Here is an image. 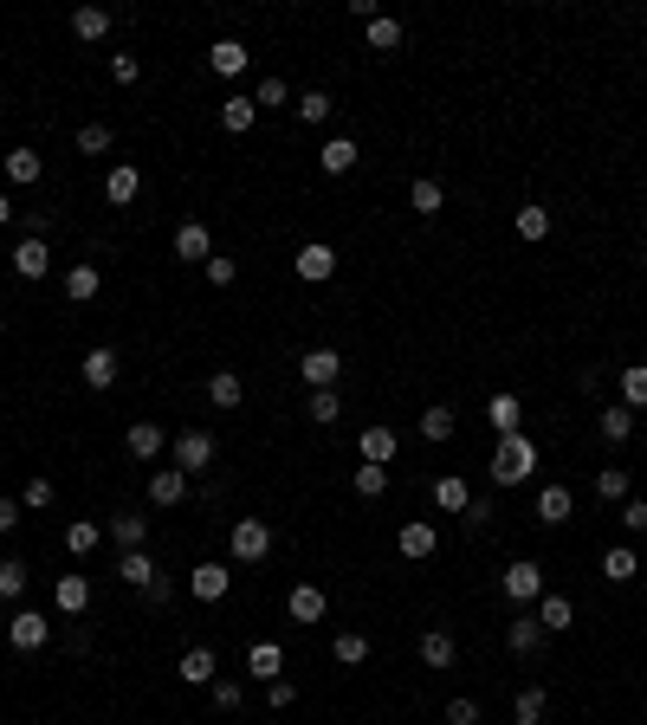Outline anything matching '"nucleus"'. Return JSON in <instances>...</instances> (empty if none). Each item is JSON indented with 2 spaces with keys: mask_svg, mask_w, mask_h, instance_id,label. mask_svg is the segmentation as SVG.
I'll return each instance as SVG.
<instances>
[{
  "mask_svg": "<svg viewBox=\"0 0 647 725\" xmlns=\"http://www.w3.org/2000/svg\"><path fill=\"white\" fill-rule=\"evenodd\" d=\"M622 525L628 531H647V499H622Z\"/></svg>",
  "mask_w": 647,
  "mask_h": 725,
  "instance_id": "obj_60",
  "label": "nucleus"
},
{
  "mask_svg": "<svg viewBox=\"0 0 647 725\" xmlns=\"http://www.w3.org/2000/svg\"><path fill=\"white\" fill-rule=\"evenodd\" d=\"M602 577H609V583H635L641 577V557L628 551V544H615V551H602Z\"/></svg>",
  "mask_w": 647,
  "mask_h": 725,
  "instance_id": "obj_37",
  "label": "nucleus"
},
{
  "mask_svg": "<svg viewBox=\"0 0 647 725\" xmlns=\"http://www.w3.org/2000/svg\"><path fill=\"white\" fill-rule=\"evenodd\" d=\"M363 33H369V52H402V20H389V13H376Z\"/></svg>",
  "mask_w": 647,
  "mask_h": 725,
  "instance_id": "obj_40",
  "label": "nucleus"
},
{
  "mask_svg": "<svg viewBox=\"0 0 647 725\" xmlns=\"http://www.w3.org/2000/svg\"><path fill=\"white\" fill-rule=\"evenodd\" d=\"M175 680H182V687H214L220 680V654L214 648H188L182 661H175Z\"/></svg>",
  "mask_w": 647,
  "mask_h": 725,
  "instance_id": "obj_9",
  "label": "nucleus"
},
{
  "mask_svg": "<svg viewBox=\"0 0 647 725\" xmlns=\"http://www.w3.org/2000/svg\"><path fill=\"white\" fill-rule=\"evenodd\" d=\"M0 331H7V318H0Z\"/></svg>",
  "mask_w": 647,
  "mask_h": 725,
  "instance_id": "obj_64",
  "label": "nucleus"
},
{
  "mask_svg": "<svg viewBox=\"0 0 647 725\" xmlns=\"http://www.w3.org/2000/svg\"><path fill=\"white\" fill-rule=\"evenodd\" d=\"M208 402L220 408V415H233V408L246 402V382L233 376V369H214V376H208Z\"/></svg>",
  "mask_w": 647,
  "mask_h": 725,
  "instance_id": "obj_22",
  "label": "nucleus"
},
{
  "mask_svg": "<svg viewBox=\"0 0 647 725\" xmlns=\"http://www.w3.org/2000/svg\"><path fill=\"white\" fill-rule=\"evenodd\" d=\"M505 648H512V654H538V648H544L538 615H518V622H505Z\"/></svg>",
  "mask_w": 647,
  "mask_h": 725,
  "instance_id": "obj_31",
  "label": "nucleus"
},
{
  "mask_svg": "<svg viewBox=\"0 0 647 725\" xmlns=\"http://www.w3.org/2000/svg\"><path fill=\"white\" fill-rule=\"evenodd\" d=\"M453 654H460V641H453L447 628H428V635H421V661H428L434 674H447V667H453Z\"/></svg>",
  "mask_w": 647,
  "mask_h": 725,
  "instance_id": "obj_29",
  "label": "nucleus"
},
{
  "mask_svg": "<svg viewBox=\"0 0 647 725\" xmlns=\"http://www.w3.org/2000/svg\"><path fill=\"white\" fill-rule=\"evenodd\" d=\"M117 577L130 583V590H149L162 570H156V557H149V551H123V557H117Z\"/></svg>",
  "mask_w": 647,
  "mask_h": 725,
  "instance_id": "obj_26",
  "label": "nucleus"
},
{
  "mask_svg": "<svg viewBox=\"0 0 647 725\" xmlns=\"http://www.w3.org/2000/svg\"><path fill=\"white\" fill-rule=\"evenodd\" d=\"M447 725H479V700H447Z\"/></svg>",
  "mask_w": 647,
  "mask_h": 725,
  "instance_id": "obj_58",
  "label": "nucleus"
},
{
  "mask_svg": "<svg viewBox=\"0 0 647 725\" xmlns=\"http://www.w3.org/2000/svg\"><path fill=\"white\" fill-rule=\"evenodd\" d=\"M0 169H7L13 188H33L39 175H46V156H39V149H13V156H0Z\"/></svg>",
  "mask_w": 647,
  "mask_h": 725,
  "instance_id": "obj_17",
  "label": "nucleus"
},
{
  "mask_svg": "<svg viewBox=\"0 0 647 725\" xmlns=\"http://www.w3.org/2000/svg\"><path fill=\"white\" fill-rule=\"evenodd\" d=\"M512 227H518V240H544V234H550V208H538V201H525V208L512 214Z\"/></svg>",
  "mask_w": 647,
  "mask_h": 725,
  "instance_id": "obj_43",
  "label": "nucleus"
},
{
  "mask_svg": "<svg viewBox=\"0 0 647 725\" xmlns=\"http://www.w3.org/2000/svg\"><path fill=\"white\" fill-rule=\"evenodd\" d=\"M13 596H26V564L20 557H0V603H13Z\"/></svg>",
  "mask_w": 647,
  "mask_h": 725,
  "instance_id": "obj_47",
  "label": "nucleus"
},
{
  "mask_svg": "<svg viewBox=\"0 0 647 725\" xmlns=\"http://www.w3.org/2000/svg\"><path fill=\"white\" fill-rule=\"evenodd\" d=\"M266 700H272V706H279V713H285V706L298 700V687H292V680H266Z\"/></svg>",
  "mask_w": 647,
  "mask_h": 725,
  "instance_id": "obj_61",
  "label": "nucleus"
},
{
  "mask_svg": "<svg viewBox=\"0 0 647 725\" xmlns=\"http://www.w3.org/2000/svg\"><path fill=\"white\" fill-rule=\"evenodd\" d=\"M570 622H576L570 596H538V628H544V635H563Z\"/></svg>",
  "mask_w": 647,
  "mask_h": 725,
  "instance_id": "obj_35",
  "label": "nucleus"
},
{
  "mask_svg": "<svg viewBox=\"0 0 647 725\" xmlns=\"http://www.w3.org/2000/svg\"><path fill=\"white\" fill-rule=\"evenodd\" d=\"M104 544V525H91V518H72V525H65V551L72 557H91Z\"/></svg>",
  "mask_w": 647,
  "mask_h": 725,
  "instance_id": "obj_38",
  "label": "nucleus"
},
{
  "mask_svg": "<svg viewBox=\"0 0 647 725\" xmlns=\"http://www.w3.org/2000/svg\"><path fill=\"white\" fill-rule=\"evenodd\" d=\"M330 654H337L343 667H363L369 661V635H363V628H343V635L330 641Z\"/></svg>",
  "mask_w": 647,
  "mask_h": 725,
  "instance_id": "obj_41",
  "label": "nucleus"
},
{
  "mask_svg": "<svg viewBox=\"0 0 647 725\" xmlns=\"http://www.w3.org/2000/svg\"><path fill=\"white\" fill-rule=\"evenodd\" d=\"M466 531H492V518H499V505H492V499H473V505H466Z\"/></svg>",
  "mask_w": 647,
  "mask_h": 725,
  "instance_id": "obj_54",
  "label": "nucleus"
},
{
  "mask_svg": "<svg viewBox=\"0 0 647 725\" xmlns=\"http://www.w3.org/2000/svg\"><path fill=\"white\" fill-rule=\"evenodd\" d=\"M285 615H292V622H324V590H318V583H298V590L292 596H285Z\"/></svg>",
  "mask_w": 647,
  "mask_h": 725,
  "instance_id": "obj_21",
  "label": "nucleus"
},
{
  "mask_svg": "<svg viewBox=\"0 0 647 725\" xmlns=\"http://www.w3.org/2000/svg\"><path fill=\"white\" fill-rule=\"evenodd\" d=\"M356 447H363V460H369V467H389V460H395V447H402V434H395V428H382V421H369Z\"/></svg>",
  "mask_w": 647,
  "mask_h": 725,
  "instance_id": "obj_15",
  "label": "nucleus"
},
{
  "mask_svg": "<svg viewBox=\"0 0 647 725\" xmlns=\"http://www.w3.org/2000/svg\"><path fill=\"white\" fill-rule=\"evenodd\" d=\"M622 408H647V363H622Z\"/></svg>",
  "mask_w": 647,
  "mask_h": 725,
  "instance_id": "obj_42",
  "label": "nucleus"
},
{
  "mask_svg": "<svg viewBox=\"0 0 647 725\" xmlns=\"http://www.w3.org/2000/svg\"><path fill=\"white\" fill-rule=\"evenodd\" d=\"M305 415H311V421H318V428H330V421H337V415H343V402H337V389H311V395H305Z\"/></svg>",
  "mask_w": 647,
  "mask_h": 725,
  "instance_id": "obj_45",
  "label": "nucleus"
},
{
  "mask_svg": "<svg viewBox=\"0 0 647 725\" xmlns=\"http://www.w3.org/2000/svg\"><path fill=\"white\" fill-rule=\"evenodd\" d=\"M395 544H402V557H408V564L434 557V551H440V531H434V518H408V525H402V538H395Z\"/></svg>",
  "mask_w": 647,
  "mask_h": 725,
  "instance_id": "obj_10",
  "label": "nucleus"
},
{
  "mask_svg": "<svg viewBox=\"0 0 647 725\" xmlns=\"http://www.w3.org/2000/svg\"><path fill=\"white\" fill-rule=\"evenodd\" d=\"M253 104H259V111H279V104H292V85H285V78H259Z\"/></svg>",
  "mask_w": 647,
  "mask_h": 725,
  "instance_id": "obj_50",
  "label": "nucleus"
},
{
  "mask_svg": "<svg viewBox=\"0 0 647 725\" xmlns=\"http://www.w3.org/2000/svg\"><path fill=\"white\" fill-rule=\"evenodd\" d=\"M544 706H550V700H544V687H525V693L512 700V719H518V725H538V719H544Z\"/></svg>",
  "mask_w": 647,
  "mask_h": 725,
  "instance_id": "obj_48",
  "label": "nucleus"
},
{
  "mask_svg": "<svg viewBox=\"0 0 647 725\" xmlns=\"http://www.w3.org/2000/svg\"><path fill=\"white\" fill-rule=\"evenodd\" d=\"M136 596H143L149 609H162V603H175V583H169V577H156V583H149V590H136Z\"/></svg>",
  "mask_w": 647,
  "mask_h": 725,
  "instance_id": "obj_59",
  "label": "nucleus"
},
{
  "mask_svg": "<svg viewBox=\"0 0 647 725\" xmlns=\"http://www.w3.org/2000/svg\"><path fill=\"white\" fill-rule=\"evenodd\" d=\"M227 544H233L240 564H266V557H272V518H233Z\"/></svg>",
  "mask_w": 647,
  "mask_h": 725,
  "instance_id": "obj_2",
  "label": "nucleus"
},
{
  "mask_svg": "<svg viewBox=\"0 0 647 725\" xmlns=\"http://www.w3.org/2000/svg\"><path fill=\"white\" fill-rule=\"evenodd\" d=\"M499 590L512 596L518 609H531V603H538V596H544V564H538V557H518V564H505Z\"/></svg>",
  "mask_w": 647,
  "mask_h": 725,
  "instance_id": "obj_4",
  "label": "nucleus"
},
{
  "mask_svg": "<svg viewBox=\"0 0 647 725\" xmlns=\"http://www.w3.org/2000/svg\"><path fill=\"white\" fill-rule=\"evenodd\" d=\"M214 460H220V447H214L208 428H182V434H175V467H182L188 480H195V473H208Z\"/></svg>",
  "mask_w": 647,
  "mask_h": 725,
  "instance_id": "obj_3",
  "label": "nucleus"
},
{
  "mask_svg": "<svg viewBox=\"0 0 647 725\" xmlns=\"http://www.w3.org/2000/svg\"><path fill=\"white\" fill-rule=\"evenodd\" d=\"M214 713H240V706H246V687H240V680H214Z\"/></svg>",
  "mask_w": 647,
  "mask_h": 725,
  "instance_id": "obj_51",
  "label": "nucleus"
},
{
  "mask_svg": "<svg viewBox=\"0 0 647 725\" xmlns=\"http://www.w3.org/2000/svg\"><path fill=\"white\" fill-rule=\"evenodd\" d=\"M292 272L305 285H324L330 272H337V246H330V240H305V246H298V259H292Z\"/></svg>",
  "mask_w": 647,
  "mask_h": 725,
  "instance_id": "obj_6",
  "label": "nucleus"
},
{
  "mask_svg": "<svg viewBox=\"0 0 647 725\" xmlns=\"http://www.w3.org/2000/svg\"><path fill=\"white\" fill-rule=\"evenodd\" d=\"M227 590H233V570H220V564H195L188 570V596H195V603H220Z\"/></svg>",
  "mask_w": 647,
  "mask_h": 725,
  "instance_id": "obj_11",
  "label": "nucleus"
},
{
  "mask_svg": "<svg viewBox=\"0 0 647 725\" xmlns=\"http://www.w3.org/2000/svg\"><path fill=\"white\" fill-rule=\"evenodd\" d=\"M78 376H85L91 389H110V382H117V350H110V344L85 350V363H78Z\"/></svg>",
  "mask_w": 647,
  "mask_h": 725,
  "instance_id": "obj_23",
  "label": "nucleus"
},
{
  "mask_svg": "<svg viewBox=\"0 0 647 725\" xmlns=\"http://www.w3.org/2000/svg\"><path fill=\"white\" fill-rule=\"evenodd\" d=\"M7 641H13L20 654H39V648L52 641V615H39V609H20V615L7 622Z\"/></svg>",
  "mask_w": 647,
  "mask_h": 725,
  "instance_id": "obj_5",
  "label": "nucleus"
},
{
  "mask_svg": "<svg viewBox=\"0 0 647 725\" xmlns=\"http://www.w3.org/2000/svg\"><path fill=\"white\" fill-rule=\"evenodd\" d=\"M253 123H259V104L246 98V91H233V98L220 104V130H227V136H246Z\"/></svg>",
  "mask_w": 647,
  "mask_h": 725,
  "instance_id": "obj_20",
  "label": "nucleus"
},
{
  "mask_svg": "<svg viewBox=\"0 0 647 725\" xmlns=\"http://www.w3.org/2000/svg\"><path fill=\"white\" fill-rule=\"evenodd\" d=\"M182 499H188V473L182 467H156V473H149V505L169 512V505H182Z\"/></svg>",
  "mask_w": 647,
  "mask_h": 725,
  "instance_id": "obj_13",
  "label": "nucleus"
},
{
  "mask_svg": "<svg viewBox=\"0 0 647 725\" xmlns=\"http://www.w3.org/2000/svg\"><path fill=\"white\" fill-rule=\"evenodd\" d=\"M531 473H538V441H531V434H505V441L492 447V480L499 486H525Z\"/></svg>",
  "mask_w": 647,
  "mask_h": 725,
  "instance_id": "obj_1",
  "label": "nucleus"
},
{
  "mask_svg": "<svg viewBox=\"0 0 647 725\" xmlns=\"http://www.w3.org/2000/svg\"><path fill=\"white\" fill-rule=\"evenodd\" d=\"M20 505H26V512H46V505H52V480H26Z\"/></svg>",
  "mask_w": 647,
  "mask_h": 725,
  "instance_id": "obj_56",
  "label": "nucleus"
},
{
  "mask_svg": "<svg viewBox=\"0 0 647 725\" xmlns=\"http://www.w3.org/2000/svg\"><path fill=\"white\" fill-rule=\"evenodd\" d=\"M473 505V486L460 480V473H440L434 480V512H466Z\"/></svg>",
  "mask_w": 647,
  "mask_h": 725,
  "instance_id": "obj_28",
  "label": "nucleus"
},
{
  "mask_svg": "<svg viewBox=\"0 0 647 725\" xmlns=\"http://www.w3.org/2000/svg\"><path fill=\"white\" fill-rule=\"evenodd\" d=\"M136 195H143V175H136L130 162H117V169L104 175V201H110V208H130Z\"/></svg>",
  "mask_w": 647,
  "mask_h": 725,
  "instance_id": "obj_16",
  "label": "nucleus"
},
{
  "mask_svg": "<svg viewBox=\"0 0 647 725\" xmlns=\"http://www.w3.org/2000/svg\"><path fill=\"white\" fill-rule=\"evenodd\" d=\"M356 492H363V499H382V492H389V467H369V460H363V467H356V480H350Z\"/></svg>",
  "mask_w": 647,
  "mask_h": 725,
  "instance_id": "obj_49",
  "label": "nucleus"
},
{
  "mask_svg": "<svg viewBox=\"0 0 647 725\" xmlns=\"http://www.w3.org/2000/svg\"><path fill=\"white\" fill-rule=\"evenodd\" d=\"M408 208H415V214H421V221H434V214H440V208H447V188H440V182H434V175H421V182H415V188H408Z\"/></svg>",
  "mask_w": 647,
  "mask_h": 725,
  "instance_id": "obj_32",
  "label": "nucleus"
},
{
  "mask_svg": "<svg viewBox=\"0 0 647 725\" xmlns=\"http://www.w3.org/2000/svg\"><path fill=\"white\" fill-rule=\"evenodd\" d=\"M13 221V195H7V188H0V227H7Z\"/></svg>",
  "mask_w": 647,
  "mask_h": 725,
  "instance_id": "obj_63",
  "label": "nucleus"
},
{
  "mask_svg": "<svg viewBox=\"0 0 647 725\" xmlns=\"http://www.w3.org/2000/svg\"><path fill=\"white\" fill-rule=\"evenodd\" d=\"M486 421L499 428V441H505V434H525V402H518V395H492Z\"/></svg>",
  "mask_w": 647,
  "mask_h": 725,
  "instance_id": "obj_19",
  "label": "nucleus"
},
{
  "mask_svg": "<svg viewBox=\"0 0 647 725\" xmlns=\"http://www.w3.org/2000/svg\"><path fill=\"white\" fill-rule=\"evenodd\" d=\"M175 259H188V266H208V259H214V240H208V227H201V221L175 227Z\"/></svg>",
  "mask_w": 647,
  "mask_h": 725,
  "instance_id": "obj_14",
  "label": "nucleus"
},
{
  "mask_svg": "<svg viewBox=\"0 0 647 725\" xmlns=\"http://www.w3.org/2000/svg\"><path fill=\"white\" fill-rule=\"evenodd\" d=\"M13 272H20V279H46L52 272V246L46 240H20L13 246Z\"/></svg>",
  "mask_w": 647,
  "mask_h": 725,
  "instance_id": "obj_18",
  "label": "nucleus"
},
{
  "mask_svg": "<svg viewBox=\"0 0 647 725\" xmlns=\"http://www.w3.org/2000/svg\"><path fill=\"white\" fill-rule=\"evenodd\" d=\"M292 111H298V123H330L337 98H330V91H305V98H292Z\"/></svg>",
  "mask_w": 647,
  "mask_h": 725,
  "instance_id": "obj_44",
  "label": "nucleus"
},
{
  "mask_svg": "<svg viewBox=\"0 0 647 725\" xmlns=\"http://www.w3.org/2000/svg\"><path fill=\"white\" fill-rule=\"evenodd\" d=\"M78 149H85V156H104L110 149V123H85V130H78Z\"/></svg>",
  "mask_w": 647,
  "mask_h": 725,
  "instance_id": "obj_55",
  "label": "nucleus"
},
{
  "mask_svg": "<svg viewBox=\"0 0 647 725\" xmlns=\"http://www.w3.org/2000/svg\"><path fill=\"white\" fill-rule=\"evenodd\" d=\"M52 603H59V615H85L91 609V577H85V570H59Z\"/></svg>",
  "mask_w": 647,
  "mask_h": 725,
  "instance_id": "obj_8",
  "label": "nucleus"
},
{
  "mask_svg": "<svg viewBox=\"0 0 647 725\" xmlns=\"http://www.w3.org/2000/svg\"><path fill=\"white\" fill-rule=\"evenodd\" d=\"M453 428H460V415H453L447 402H434L428 415H421V441H434V447H440V441H453Z\"/></svg>",
  "mask_w": 647,
  "mask_h": 725,
  "instance_id": "obj_39",
  "label": "nucleus"
},
{
  "mask_svg": "<svg viewBox=\"0 0 647 725\" xmlns=\"http://www.w3.org/2000/svg\"><path fill=\"white\" fill-rule=\"evenodd\" d=\"M110 78H117V85H136V78H143V59H136V52H110Z\"/></svg>",
  "mask_w": 647,
  "mask_h": 725,
  "instance_id": "obj_53",
  "label": "nucleus"
},
{
  "mask_svg": "<svg viewBox=\"0 0 647 725\" xmlns=\"http://www.w3.org/2000/svg\"><path fill=\"white\" fill-rule=\"evenodd\" d=\"M123 447H130L136 460H156L162 447H169V434H162L156 421H130V434H123Z\"/></svg>",
  "mask_w": 647,
  "mask_h": 725,
  "instance_id": "obj_25",
  "label": "nucleus"
},
{
  "mask_svg": "<svg viewBox=\"0 0 647 725\" xmlns=\"http://www.w3.org/2000/svg\"><path fill=\"white\" fill-rule=\"evenodd\" d=\"M246 59H253V52H246L240 39H214V46H208V65H214L220 78H240V72H246Z\"/></svg>",
  "mask_w": 647,
  "mask_h": 725,
  "instance_id": "obj_27",
  "label": "nucleus"
},
{
  "mask_svg": "<svg viewBox=\"0 0 647 725\" xmlns=\"http://www.w3.org/2000/svg\"><path fill=\"white\" fill-rule=\"evenodd\" d=\"M110 538H117V551H143V538H149V518L117 512V518H110Z\"/></svg>",
  "mask_w": 647,
  "mask_h": 725,
  "instance_id": "obj_36",
  "label": "nucleus"
},
{
  "mask_svg": "<svg viewBox=\"0 0 647 725\" xmlns=\"http://www.w3.org/2000/svg\"><path fill=\"white\" fill-rule=\"evenodd\" d=\"M72 33H78V39H104V33H110V13H104V7H78V13H72Z\"/></svg>",
  "mask_w": 647,
  "mask_h": 725,
  "instance_id": "obj_46",
  "label": "nucleus"
},
{
  "mask_svg": "<svg viewBox=\"0 0 647 725\" xmlns=\"http://www.w3.org/2000/svg\"><path fill=\"white\" fill-rule=\"evenodd\" d=\"M20 512H26V505H20V499H0V538H7V531H13V525H20Z\"/></svg>",
  "mask_w": 647,
  "mask_h": 725,
  "instance_id": "obj_62",
  "label": "nucleus"
},
{
  "mask_svg": "<svg viewBox=\"0 0 647 725\" xmlns=\"http://www.w3.org/2000/svg\"><path fill=\"white\" fill-rule=\"evenodd\" d=\"M570 512H576L570 486H544L538 492V525H570Z\"/></svg>",
  "mask_w": 647,
  "mask_h": 725,
  "instance_id": "obj_30",
  "label": "nucleus"
},
{
  "mask_svg": "<svg viewBox=\"0 0 647 725\" xmlns=\"http://www.w3.org/2000/svg\"><path fill=\"white\" fill-rule=\"evenodd\" d=\"M246 674H253L259 687H266V680H285V648L279 641H253V648H246Z\"/></svg>",
  "mask_w": 647,
  "mask_h": 725,
  "instance_id": "obj_12",
  "label": "nucleus"
},
{
  "mask_svg": "<svg viewBox=\"0 0 647 725\" xmlns=\"http://www.w3.org/2000/svg\"><path fill=\"white\" fill-rule=\"evenodd\" d=\"M628 486H635V480H628V467H602L596 473V492H602V499H628Z\"/></svg>",
  "mask_w": 647,
  "mask_h": 725,
  "instance_id": "obj_52",
  "label": "nucleus"
},
{
  "mask_svg": "<svg viewBox=\"0 0 647 725\" xmlns=\"http://www.w3.org/2000/svg\"><path fill=\"white\" fill-rule=\"evenodd\" d=\"M596 428H602V441H615V447H622L628 434H635V408L609 402V408H602V415H596Z\"/></svg>",
  "mask_w": 647,
  "mask_h": 725,
  "instance_id": "obj_34",
  "label": "nucleus"
},
{
  "mask_svg": "<svg viewBox=\"0 0 647 725\" xmlns=\"http://www.w3.org/2000/svg\"><path fill=\"white\" fill-rule=\"evenodd\" d=\"M298 376H305V389H337L343 357L330 344H318V350H305V357H298Z\"/></svg>",
  "mask_w": 647,
  "mask_h": 725,
  "instance_id": "obj_7",
  "label": "nucleus"
},
{
  "mask_svg": "<svg viewBox=\"0 0 647 725\" xmlns=\"http://www.w3.org/2000/svg\"><path fill=\"white\" fill-rule=\"evenodd\" d=\"M98 266H91V259H78V266H65V298H72V305H91V298H98Z\"/></svg>",
  "mask_w": 647,
  "mask_h": 725,
  "instance_id": "obj_24",
  "label": "nucleus"
},
{
  "mask_svg": "<svg viewBox=\"0 0 647 725\" xmlns=\"http://www.w3.org/2000/svg\"><path fill=\"white\" fill-rule=\"evenodd\" d=\"M201 272H208V285H233V279H240V266H233L227 253H214V259H208Z\"/></svg>",
  "mask_w": 647,
  "mask_h": 725,
  "instance_id": "obj_57",
  "label": "nucleus"
},
{
  "mask_svg": "<svg viewBox=\"0 0 647 725\" xmlns=\"http://www.w3.org/2000/svg\"><path fill=\"white\" fill-rule=\"evenodd\" d=\"M356 156H363V149L350 143V136H330V143L318 149V162H324V175H350L356 169Z\"/></svg>",
  "mask_w": 647,
  "mask_h": 725,
  "instance_id": "obj_33",
  "label": "nucleus"
}]
</instances>
